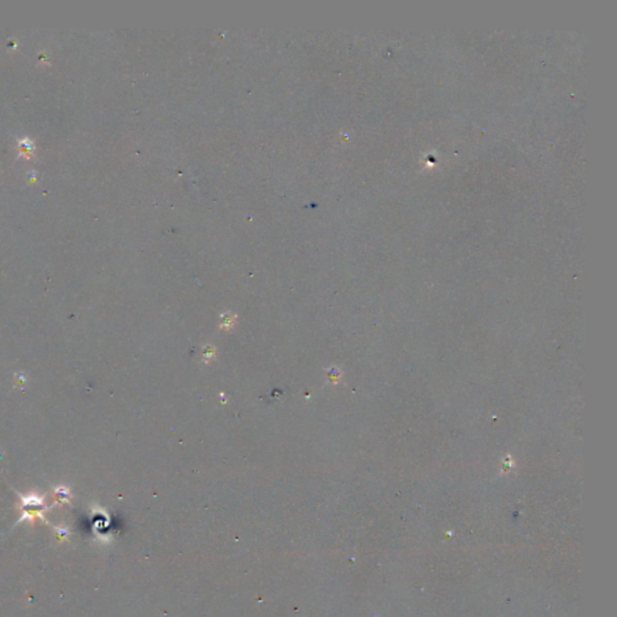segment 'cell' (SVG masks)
<instances>
[{
  "label": "cell",
  "mask_w": 617,
  "mask_h": 617,
  "mask_svg": "<svg viewBox=\"0 0 617 617\" xmlns=\"http://www.w3.org/2000/svg\"><path fill=\"white\" fill-rule=\"evenodd\" d=\"M56 534H57V538L60 539V540L63 541L64 539L66 538V535L69 534V532H68V529H56Z\"/></svg>",
  "instance_id": "cell-1"
}]
</instances>
